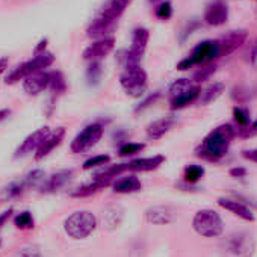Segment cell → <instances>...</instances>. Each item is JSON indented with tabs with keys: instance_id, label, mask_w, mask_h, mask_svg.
<instances>
[{
	"instance_id": "obj_18",
	"label": "cell",
	"mask_w": 257,
	"mask_h": 257,
	"mask_svg": "<svg viewBox=\"0 0 257 257\" xmlns=\"http://www.w3.org/2000/svg\"><path fill=\"white\" fill-rule=\"evenodd\" d=\"M113 23L115 20L112 19H107L104 16H98L92 25L88 28V37L89 38H95V40H101V38H106L107 32L113 28Z\"/></svg>"
},
{
	"instance_id": "obj_30",
	"label": "cell",
	"mask_w": 257,
	"mask_h": 257,
	"mask_svg": "<svg viewBox=\"0 0 257 257\" xmlns=\"http://www.w3.org/2000/svg\"><path fill=\"white\" fill-rule=\"evenodd\" d=\"M49 86L52 88V91H53L55 94H62V92H65L67 83H65V79H64L62 73H59V71H52V73H50Z\"/></svg>"
},
{
	"instance_id": "obj_35",
	"label": "cell",
	"mask_w": 257,
	"mask_h": 257,
	"mask_svg": "<svg viewBox=\"0 0 257 257\" xmlns=\"http://www.w3.org/2000/svg\"><path fill=\"white\" fill-rule=\"evenodd\" d=\"M100 74H101V65L98 61H92V64L89 65L88 71H86V77L89 83H97L100 80Z\"/></svg>"
},
{
	"instance_id": "obj_21",
	"label": "cell",
	"mask_w": 257,
	"mask_h": 257,
	"mask_svg": "<svg viewBox=\"0 0 257 257\" xmlns=\"http://www.w3.org/2000/svg\"><path fill=\"white\" fill-rule=\"evenodd\" d=\"M174 124V119L173 118H161L155 122H152L149 127H147V135L150 140H161L170 128L173 127Z\"/></svg>"
},
{
	"instance_id": "obj_20",
	"label": "cell",
	"mask_w": 257,
	"mask_h": 257,
	"mask_svg": "<svg viewBox=\"0 0 257 257\" xmlns=\"http://www.w3.org/2000/svg\"><path fill=\"white\" fill-rule=\"evenodd\" d=\"M73 176V171L71 170H62L56 174H53L43 186H41V191L43 192H53V191H58L59 188H62Z\"/></svg>"
},
{
	"instance_id": "obj_34",
	"label": "cell",
	"mask_w": 257,
	"mask_h": 257,
	"mask_svg": "<svg viewBox=\"0 0 257 257\" xmlns=\"http://www.w3.org/2000/svg\"><path fill=\"white\" fill-rule=\"evenodd\" d=\"M233 116H234V121L240 125V127H245V125H249V113L245 107H234L233 109Z\"/></svg>"
},
{
	"instance_id": "obj_25",
	"label": "cell",
	"mask_w": 257,
	"mask_h": 257,
	"mask_svg": "<svg viewBox=\"0 0 257 257\" xmlns=\"http://www.w3.org/2000/svg\"><path fill=\"white\" fill-rule=\"evenodd\" d=\"M200 94H201V89H200L198 86H192V88L188 89L186 92H183V94H180L179 97L173 98V100H171V107H173V109H183V107H186L188 104L194 103V101L200 97Z\"/></svg>"
},
{
	"instance_id": "obj_46",
	"label": "cell",
	"mask_w": 257,
	"mask_h": 257,
	"mask_svg": "<svg viewBox=\"0 0 257 257\" xmlns=\"http://www.w3.org/2000/svg\"><path fill=\"white\" fill-rule=\"evenodd\" d=\"M46 44H47V40H43V41L40 43V46L35 49V55H40V53H43V52H44V49H46Z\"/></svg>"
},
{
	"instance_id": "obj_43",
	"label": "cell",
	"mask_w": 257,
	"mask_h": 257,
	"mask_svg": "<svg viewBox=\"0 0 257 257\" xmlns=\"http://www.w3.org/2000/svg\"><path fill=\"white\" fill-rule=\"evenodd\" d=\"M230 174H231L233 177H245L246 170H245V168H231V170H230Z\"/></svg>"
},
{
	"instance_id": "obj_11",
	"label": "cell",
	"mask_w": 257,
	"mask_h": 257,
	"mask_svg": "<svg viewBox=\"0 0 257 257\" xmlns=\"http://www.w3.org/2000/svg\"><path fill=\"white\" fill-rule=\"evenodd\" d=\"M246 31H231L228 32L225 37H222L218 41V47H219V58L221 56H227L230 53H233L234 50H237L245 41H246Z\"/></svg>"
},
{
	"instance_id": "obj_12",
	"label": "cell",
	"mask_w": 257,
	"mask_h": 257,
	"mask_svg": "<svg viewBox=\"0 0 257 257\" xmlns=\"http://www.w3.org/2000/svg\"><path fill=\"white\" fill-rule=\"evenodd\" d=\"M146 219L155 225H165L174 222L177 219V213L170 206H153L146 212Z\"/></svg>"
},
{
	"instance_id": "obj_44",
	"label": "cell",
	"mask_w": 257,
	"mask_h": 257,
	"mask_svg": "<svg viewBox=\"0 0 257 257\" xmlns=\"http://www.w3.org/2000/svg\"><path fill=\"white\" fill-rule=\"evenodd\" d=\"M251 64L257 68V40H255V43H254V46H252V49H251Z\"/></svg>"
},
{
	"instance_id": "obj_13",
	"label": "cell",
	"mask_w": 257,
	"mask_h": 257,
	"mask_svg": "<svg viewBox=\"0 0 257 257\" xmlns=\"http://www.w3.org/2000/svg\"><path fill=\"white\" fill-rule=\"evenodd\" d=\"M115 46V40L112 37H106V38H101V40H97L94 44H91L89 47L85 49L83 52V59L86 61H98L104 56H107L112 49Z\"/></svg>"
},
{
	"instance_id": "obj_36",
	"label": "cell",
	"mask_w": 257,
	"mask_h": 257,
	"mask_svg": "<svg viewBox=\"0 0 257 257\" xmlns=\"http://www.w3.org/2000/svg\"><path fill=\"white\" fill-rule=\"evenodd\" d=\"M146 146L144 144H134V143H127V144H124V146H121L119 147V156H132V155H135V153H140L143 149H144Z\"/></svg>"
},
{
	"instance_id": "obj_49",
	"label": "cell",
	"mask_w": 257,
	"mask_h": 257,
	"mask_svg": "<svg viewBox=\"0 0 257 257\" xmlns=\"http://www.w3.org/2000/svg\"><path fill=\"white\" fill-rule=\"evenodd\" d=\"M150 2H153V4H158V2H164V0H150Z\"/></svg>"
},
{
	"instance_id": "obj_29",
	"label": "cell",
	"mask_w": 257,
	"mask_h": 257,
	"mask_svg": "<svg viewBox=\"0 0 257 257\" xmlns=\"http://www.w3.org/2000/svg\"><path fill=\"white\" fill-rule=\"evenodd\" d=\"M46 174L43 170H34L25 177V186L26 188H40L46 183Z\"/></svg>"
},
{
	"instance_id": "obj_40",
	"label": "cell",
	"mask_w": 257,
	"mask_h": 257,
	"mask_svg": "<svg viewBox=\"0 0 257 257\" xmlns=\"http://www.w3.org/2000/svg\"><path fill=\"white\" fill-rule=\"evenodd\" d=\"M106 162H109V156H106V155H98V156H94V158L88 159V161L83 164V168H85V170H91V168H94V167L104 165Z\"/></svg>"
},
{
	"instance_id": "obj_48",
	"label": "cell",
	"mask_w": 257,
	"mask_h": 257,
	"mask_svg": "<svg viewBox=\"0 0 257 257\" xmlns=\"http://www.w3.org/2000/svg\"><path fill=\"white\" fill-rule=\"evenodd\" d=\"M10 113H11V110H10V109H2V110H0V121H4Z\"/></svg>"
},
{
	"instance_id": "obj_27",
	"label": "cell",
	"mask_w": 257,
	"mask_h": 257,
	"mask_svg": "<svg viewBox=\"0 0 257 257\" xmlns=\"http://www.w3.org/2000/svg\"><path fill=\"white\" fill-rule=\"evenodd\" d=\"M224 92V85L221 82H216L213 85H210L209 88H206L201 94H200V103L201 104H209L212 101H215L221 94Z\"/></svg>"
},
{
	"instance_id": "obj_23",
	"label": "cell",
	"mask_w": 257,
	"mask_h": 257,
	"mask_svg": "<svg viewBox=\"0 0 257 257\" xmlns=\"http://www.w3.org/2000/svg\"><path fill=\"white\" fill-rule=\"evenodd\" d=\"M143 188L141 182L138 177L135 176H128L124 179H119L113 183V191L118 194H132V192H138Z\"/></svg>"
},
{
	"instance_id": "obj_7",
	"label": "cell",
	"mask_w": 257,
	"mask_h": 257,
	"mask_svg": "<svg viewBox=\"0 0 257 257\" xmlns=\"http://www.w3.org/2000/svg\"><path fill=\"white\" fill-rule=\"evenodd\" d=\"M53 55L52 53H47V52H43L40 55H35V58L29 62H25L23 65L17 67L8 77H7V83H16L19 80H25L28 76L34 74V73H38V71H43L46 67L52 65L53 62Z\"/></svg>"
},
{
	"instance_id": "obj_8",
	"label": "cell",
	"mask_w": 257,
	"mask_h": 257,
	"mask_svg": "<svg viewBox=\"0 0 257 257\" xmlns=\"http://www.w3.org/2000/svg\"><path fill=\"white\" fill-rule=\"evenodd\" d=\"M225 248L236 257H252L255 252V240L249 233L239 231L227 237Z\"/></svg>"
},
{
	"instance_id": "obj_14",
	"label": "cell",
	"mask_w": 257,
	"mask_h": 257,
	"mask_svg": "<svg viewBox=\"0 0 257 257\" xmlns=\"http://www.w3.org/2000/svg\"><path fill=\"white\" fill-rule=\"evenodd\" d=\"M50 135V128L49 127H41L38 128L37 132H34L32 135H29L23 143L22 146L17 149L16 152V158H20V156H26L29 153H32L34 150H38V147L43 144V141Z\"/></svg>"
},
{
	"instance_id": "obj_32",
	"label": "cell",
	"mask_w": 257,
	"mask_h": 257,
	"mask_svg": "<svg viewBox=\"0 0 257 257\" xmlns=\"http://www.w3.org/2000/svg\"><path fill=\"white\" fill-rule=\"evenodd\" d=\"M203 174H204L203 167H200V165H189V167L185 168L183 177H185V182H188V183H197L203 177Z\"/></svg>"
},
{
	"instance_id": "obj_24",
	"label": "cell",
	"mask_w": 257,
	"mask_h": 257,
	"mask_svg": "<svg viewBox=\"0 0 257 257\" xmlns=\"http://www.w3.org/2000/svg\"><path fill=\"white\" fill-rule=\"evenodd\" d=\"M128 2H131V0H107V4L103 7L100 16H104L107 19L116 20L124 13V10L127 8Z\"/></svg>"
},
{
	"instance_id": "obj_26",
	"label": "cell",
	"mask_w": 257,
	"mask_h": 257,
	"mask_svg": "<svg viewBox=\"0 0 257 257\" xmlns=\"http://www.w3.org/2000/svg\"><path fill=\"white\" fill-rule=\"evenodd\" d=\"M25 182H14V183H10L8 186H5L2 191H0V203H7V201H11L13 198L19 197L23 191H25Z\"/></svg>"
},
{
	"instance_id": "obj_19",
	"label": "cell",
	"mask_w": 257,
	"mask_h": 257,
	"mask_svg": "<svg viewBox=\"0 0 257 257\" xmlns=\"http://www.w3.org/2000/svg\"><path fill=\"white\" fill-rule=\"evenodd\" d=\"M165 158L164 156H153V158H144V159H137L128 162V170L132 171H153L156 168H159L164 164Z\"/></svg>"
},
{
	"instance_id": "obj_47",
	"label": "cell",
	"mask_w": 257,
	"mask_h": 257,
	"mask_svg": "<svg viewBox=\"0 0 257 257\" xmlns=\"http://www.w3.org/2000/svg\"><path fill=\"white\" fill-rule=\"evenodd\" d=\"M7 67H8V59H7V58L0 59V74H2V73L7 70Z\"/></svg>"
},
{
	"instance_id": "obj_9",
	"label": "cell",
	"mask_w": 257,
	"mask_h": 257,
	"mask_svg": "<svg viewBox=\"0 0 257 257\" xmlns=\"http://www.w3.org/2000/svg\"><path fill=\"white\" fill-rule=\"evenodd\" d=\"M103 135V125L100 122H92L86 125L83 131L73 140L71 143V152L73 153H83L89 149H92Z\"/></svg>"
},
{
	"instance_id": "obj_42",
	"label": "cell",
	"mask_w": 257,
	"mask_h": 257,
	"mask_svg": "<svg viewBox=\"0 0 257 257\" xmlns=\"http://www.w3.org/2000/svg\"><path fill=\"white\" fill-rule=\"evenodd\" d=\"M242 156H243L245 159H248V161H251V162H255V164H257V149L245 150V152L242 153Z\"/></svg>"
},
{
	"instance_id": "obj_33",
	"label": "cell",
	"mask_w": 257,
	"mask_h": 257,
	"mask_svg": "<svg viewBox=\"0 0 257 257\" xmlns=\"http://www.w3.org/2000/svg\"><path fill=\"white\" fill-rule=\"evenodd\" d=\"M16 227L17 228H22V230H28V228H32L34 227V218L31 215V212H22L20 215L16 216Z\"/></svg>"
},
{
	"instance_id": "obj_4",
	"label": "cell",
	"mask_w": 257,
	"mask_h": 257,
	"mask_svg": "<svg viewBox=\"0 0 257 257\" xmlns=\"http://www.w3.org/2000/svg\"><path fill=\"white\" fill-rule=\"evenodd\" d=\"M219 55V47H218V41H212V40H207V41H203L200 44H197L191 55L188 58H185L183 61H180L177 64V70H188L194 65H200V64H206V62H210Z\"/></svg>"
},
{
	"instance_id": "obj_39",
	"label": "cell",
	"mask_w": 257,
	"mask_h": 257,
	"mask_svg": "<svg viewBox=\"0 0 257 257\" xmlns=\"http://www.w3.org/2000/svg\"><path fill=\"white\" fill-rule=\"evenodd\" d=\"M215 71H216V67H215V65H207V67L201 68L200 71H197V73L194 74V80H195V82H204V80H207Z\"/></svg>"
},
{
	"instance_id": "obj_15",
	"label": "cell",
	"mask_w": 257,
	"mask_h": 257,
	"mask_svg": "<svg viewBox=\"0 0 257 257\" xmlns=\"http://www.w3.org/2000/svg\"><path fill=\"white\" fill-rule=\"evenodd\" d=\"M218 204H219L222 209L231 212L233 215L239 216V218L243 219V221H248V222H252V221H254V213H252V210H251L249 207H246L245 204H242L240 201H237V200L224 198V197H222V198H218Z\"/></svg>"
},
{
	"instance_id": "obj_16",
	"label": "cell",
	"mask_w": 257,
	"mask_h": 257,
	"mask_svg": "<svg viewBox=\"0 0 257 257\" xmlns=\"http://www.w3.org/2000/svg\"><path fill=\"white\" fill-rule=\"evenodd\" d=\"M49 82H50V73L38 71V73H34L25 79L23 88L28 94L37 95L49 86Z\"/></svg>"
},
{
	"instance_id": "obj_28",
	"label": "cell",
	"mask_w": 257,
	"mask_h": 257,
	"mask_svg": "<svg viewBox=\"0 0 257 257\" xmlns=\"http://www.w3.org/2000/svg\"><path fill=\"white\" fill-rule=\"evenodd\" d=\"M107 185V182L104 180H95L92 183H88V185H83L77 189H74L71 192V197H88V195H92L95 192H98L100 189H103L104 186Z\"/></svg>"
},
{
	"instance_id": "obj_5",
	"label": "cell",
	"mask_w": 257,
	"mask_h": 257,
	"mask_svg": "<svg viewBox=\"0 0 257 257\" xmlns=\"http://www.w3.org/2000/svg\"><path fill=\"white\" fill-rule=\"evenodd\" d=\"M147 73L140 67H128L119 77L122 89L131 97H141L147 88Z\"/></svg>"
},
{
	"instance_id": "obj_6",
	"label": "cell",
	"mask_w": 257,
	"mask_h": 257,
	"mask_svg": "<svg viewBox=\"0 0 257 257\" xmlns=\"http://www.w3.org/2000/svg\"><path fill=\"white\" fill-rule=\"evenodd\" d=\"M149 38H150V34L147 29L144 28H138L135 29L134 32V38H132V47L128 52H121L119 53V61L122 62L124 68H128V67H135L138 65V62L141 61L146 49H147V44H149Z\"/></svg>"
},
{
	"instance_id": "obj_38",
	"label": "cell",
	"mask_w": 257,
	"mask_h": 257,
	"mask_svg": "<svg viewBox=\"0 0 257 257\" xmlns=\"http://www.w3.org/2000/svg\"><path fill=\"white\" fill-rule=\"evenodd\" d=\"M173 16V7L170 2H162L159 8H156V17L161 20H168Z\"/></svg>"
},
{
	"instance_id": "obj_31",
	"label": "cell",
	"mask_w": 257,
	"mask_h": 257,
	"mask_svg": "<svg viewBox=\"0 0 257 257\" xmlns=\"http://www.w3.org/2000/svg\"><path fill=\"white\" fill-rule=\"evenodd\" d=\"M192 86H194V85L191 83L189 79H177V80L170 86V97H171V100L176 98V97H179L180 94L186 92V91L191 89Z\"/></svg>"
},
{
	"instance_id": "obj_17",
	"label": "cell",
	"mask_w": 257,
	"mask_h": 257,
	"mask_svg": "<svg viewBox=\"0 0 257 257\" xmlns=\"http://www.w3.org/2000/svg\"><path fill=\"white\" fill-rule=\"evenodd\" d=\"M64 137H65V128H62V127H61V128H56V131H55L53 134H50V135L43 141V144L38 147V150H37V153H35V159L40 161V159L46 158L55 147H58V146L62 143Z\"/></svg>"
},
{
	"instance_id": "obj_22",
	"label": "cell",
	"mask_w": 257,
	"mask_h": 257,
	"mask_svg": "<svg viewBox=\"0 0 257 257\" xmlns=\"http://www.w3.org/2000/svg\"><path fill=\"white\" fill-rule=\"evenodd\" d=\"M103 227L107 230H113L115 227L119 225L121 219H122V209L121 206H107L103 210Z\"/></svg>"
},
{
	"instance_id": "obj_10",
	"label": "cell",
	"mask_w": 257,
	"mask_h": 257,
	"mask_svg": "<svg viewBox=\"0 0 257 257\" xmlns=\"http://www.w3.org/2000/svg\"><path fill=\"white\" fill-rule=\"evenodd\" d=\"M228 19V8L222 0H213L204 11V22L209 26H222Z\"/></svg>"
},
{
	"instance_id": "obj_3",
	"label": "cell",
	"mask_w": 257,
	"mask_h": 257,
	"mask_svg": "<svg viewBox=\"0 0 257 257\" xmlns=\"http://www.w3.org/2000/svg\"><path fill=\"white\" fill-rule=\"evenodd\" d=\"M194 230L203 237H216L222 233L224 224L218 212L212 209H201L192 219Z\"/></svg>"
},
{
	"instance_id": "obj_2",
	"label": "cell",
	"mask_w": 257,
	"mask_h": 257,
	"mask_svg": "<svg viewBox=\"0 0 257 257\" xmlns=\"http://www.w3.org/2000/svg\"><path fill=\"white\" fill-rule=\"evenodd\" d=\"M95 227H97V219L88 210L74 212L64 222V228H65L67 234L73 239L88 237L95 230Z\"/></svg>"
},
{
	"instance_id": "obj_45",
	"label": "cell",
	"mask_w": 257,
	"mask_h": 257,
	"mask_svg": "<svg viewBox=\"0 0 257 257\" xmlns=\"http://www.w3.org/2000/svg\"><path fill=\"white\" fill-rule=\"evenodd\" d=\"M11 213H13V209H8L7 212H4L2 215H0V227H2L8 219H10V216H11Z\"/></svg>"
},
{
	"instance_id": "obj_37",
	"label": "cell",
	"mask_w": 257,
	"mask_h": 257,
	"mask_svg": "<svg viewBox=\"0 0 257 257\" xmlns=\"http://www.w3.org/2000/svg\"><path fill=\"white\" fill-rule=\"evenodd\" d=\"M14 257H41V251L37 245H28L19 249Z\"/></svg>"
},
{
	"instance_id": "obj_41",
	"label": "cell",
	"mask_w": 257,
	"mask_h": 257,
	"mask_svg": "<svg viewBox=\"0 0 257 257\" xmlns=\"http://www.w3.org/2000/svg\"><path fill=\"white\" fill-rule=\"evenodd\" d=\"M159 95H161L159 92H155L153 95L147 97V98H146V100H144V101H143V103H141V104L138 106V107H137V112H140V110H144L146 107H149L150 104H153V103H155V101H156V100L159 98Z\"/></svg>"
},
{
	"instance_id": "obj_1",
	"label": "cell",
	"mask_w": 257,
	"mask_h": 257,
	"mask_svg": "<svg viewBox=\"0 0 257 257\" xmlns=\"http://www.w3.org/2000/svg\"><path fill=\"white\" fill-rule=\"evenodd\" d=\"M236 132L230 124H221L215 127L213 131L203 140L201 146L197 150V155L206 161H219L228 152L231 140L234 138Z\"/></svg>"
}]
</instances>
